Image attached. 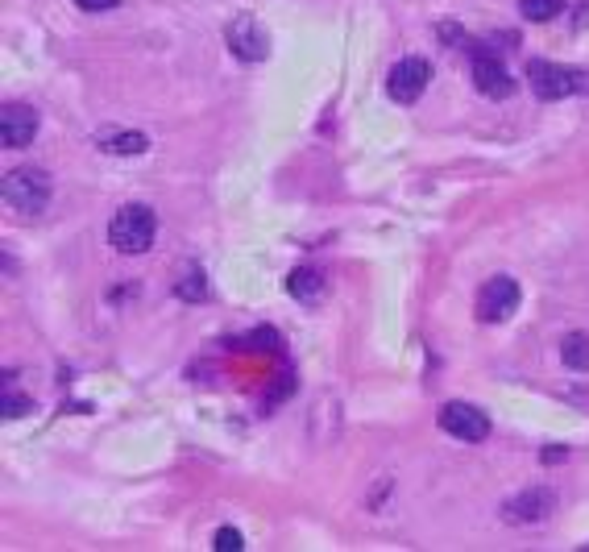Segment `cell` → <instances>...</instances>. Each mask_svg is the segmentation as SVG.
<instances>
[{"label":"cell","instance_id":"1","mask_svg":"<svg viewBox=\"0 0 589 552\" xmlns=\"http://www.w3.org/2000/svg\"><path fill=\"white\" fill-rule=\"evenodd\" d=\"M154 233H158V220L142 204H125L117 216L108 220V241L117 245L121 254H146L154 245Z\"/></svg>","mask_w":589,"mask_h":552},{"label":"cell","instance_id":"2","mask_svg":"<svg viewBox=\"0 0 589 552\" xmlns=\"http://www.w3.org/2000/svg\"><path fill=\"white\" fill-rule=\"evenodd\" d=\"M527 79H531V92H536L540 100H565L573 92L589 96V71H573V67H556V63H544V59H531Z\"/></svg>","mask_w":589,"mask_h":552},{"label":"cell","instance_id":"3","mask_svg":"<svg viewBox=\"0 0 589 552\" xmlns=\"http://www.w3.org/2000/svg\"><path fill=\"white\" fill-rule=\"evenodd\" d=\"M5 204L13 212H25L34 216L50 204V175L38 171V167H17L5 175Z\"/></svg>","mask_w":589,"mask_h":552},{"label":"cell","instance_id":"4","mask_svg":"<svg viewBox=\"0 0 589 552\" xmlns=\"http://www.w3.org/2000/svg\"><path fill=\"white\" fill-rule=\"evenodd\" d=\"M469 67H473V88H478L482 96H490V100H507V96L515 92V79H511L507 63L498 59V50H494V46H473Z\"/></svg>","mask_w":589,"mask_h":552},{"label":"cell","instance_id":"5","mask_svg":"<svg viewBox=\"0 0 589 552\" xmlns=\"http://www.w3.org/2000/svg\"><path fill=\"white\" fill-rule=\"evenodd\" d=\"M519 299H523V291H519V283L511 279V274H494V279H486L482 291H478V320L482 324L511 320L515 308H519Z\"/></svg>","mask_w":589,"mask_h":552},{"label":"cell","instance_id":"6","mask_svg":"<svg viewBox=\"0 0 589 552\" xmlns=\"http://www.w3.org/2000/svg\"><path fill=\"white\" fill-rule=\"evenodd\" d=\"M428 84H432V63H424V59H403L386 75V92L395 104H415L428 92Z\"/></svg>","mask_w":589,"mask_h":552},{"label":"cell","instance_id":"7","mask_svg":"<svg viewBox=\"0 0 589 552\" xmlns=\"http://www.w3.org/2000/svg\"><path fill=\"white\" fill-rule=\"evenodd\" d=\"M224 42H229V50L237 54L241 63H262L266 54H270L266 30L249 13H241V17H233L229 25H224Z\"/></svg>","mask_w":589,"mask_h":552},{"label":"cell","instance_id":"8","mask_svg":"<svg viewBox=\"0 0 589 552\" xmlns=\"http://www.w3.org/2000/svg\"><path fill=\"white\" fill-rule=\"evenodd\" d=\"M440 428H444L448 436L465 440V445H478V440L490 436L486 411H478L473 403H444V407H440Z\"/></svg>","mask_w":589,"mask_h":552},{"label":"cell","instance_id":"9","mask_svg":"<svg viewBox=\"0 0 589 552\" xmlns=\"http://www.w3.org/2000/svg\"><path fill=\"white\" fill-rule=\"evenodd\" d=\"M34 137H38V113L30 104H5L0 108V142H5L9 150L30 146Z\"/></svg>","mask_w":589,"mask_h":552},{"label":"cell","instance_id":"10","mask_svg":"<svg viewBox=\"0 0 589 552\" xmlns=\"http://www.w3.org/2000/svg\"><path fill=\"white\" fill-rule=\"evenodd\" d=\"M552 507H556V494L548 486H536V490L519 494V499H511L507 503V515L519 519V523H536V519H548Z\"/></svg>","mask_w":589,"mask_h":552},{"label":"cell","instance_id":"11","mask_svg":"<svg viewBox=\"0 0 589 552\" xmlns=\"http://www.w3.org/2000/svg\"><path fill=\"white\" fill-rule=\"evenodd\" d=\"M287 291H291L299 303H320V299H324V274L299 266L291 279H287Z\"/></svg>","mask_w":589,"mask_h":552},{"label":"cell","instance_id":"12","mask_svg":"<svg viewBox=\"0 0 589 552\" xmlns=\"http://www.w3.org/2000/svg\"><path fill=\"white\" fill-rule=\"evenodd\" d=\"M560 357H565V366L585 374L589 370V337L585 333H569L565 341H560Z\"/></svg>","mask_w":589,"mask_h":552},{"label":"cell","instance_id":"13","mask_svg":"<svg viewBox=\"0 0 589 552\" xmlns=\"http://www.w3.org/2000/svg\"><path fill=\"white\" fill-rule=\"evenodd\" d=\"M100 146H104L108 154H146V150H150L146 133H108Z\"/></svg>","mask_w":589,"mask_h":552},{"label":"cell","instance_id":"14","mask_svg":"<svg viewBox=\"0 0 589 552\" xmlns=\"http://www.w3.org/2000/svg\"><path fill=\"white\" fill-rule=\"evenodd\" d=\"M175 295L179 299H187V303H200V299H208V279H204V270H187L183 279H175Z\"/></svg>","mask_w":589,"mask_h":552},{"label":"cell","instance_id":"15","mask_svg":"<svg viewBox=\"0 0 589 552\" xmlns=\"http://www.w3.org/2000/svg\"><path fill=\"white\" fill-rule=\"evenodd\" d=\"M569 0H519V13L527 21H552L556 13H565Z\"/></svg>","mask_w":589,"mask_h":552},{"label":"cell","instance_id":"16","mask_svg":"<svg viewBox=\"0 0 589 552\" xmlns=\"http://www.w3.org/2000/svg\"><path fill=\"white\" fill-rule=\"evenodd\" d=\"M237 548H245V536L237 528H220L216 532V552H237Z\"/></svg>","mask_w":589,"mask_h":552},{"label":"cell","instance_id":"17","mask_svg":"<svg viewBox=\"0 0 589 552\" xmlns=\"http://www.w3.org/2000/svg\"><path fill=\"white\" fill-rule=\"evenodd\" d=\"M0 407H5V416H25V411H30L34 403L25 399V395H9V391H5V399H0Z\"/></svg>","mask_w":589,"mask_h":552},{"label":"cell","instance_id":"18","mask_svg":"<svg viewBox=\"0 0 589 552\" xmlns=\"http://www.w3.org/2000/svg\"><path fill=\"white\" fill-rule=\"evenodd\" d=\"M75 5H79L83 13H108V9H117L121 0H75Z\"/></svg>","mask_w":589,"mask_h":552}]
</instances>
